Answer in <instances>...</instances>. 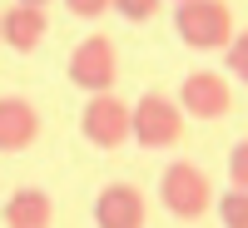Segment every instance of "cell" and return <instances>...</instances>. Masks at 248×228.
I'll use <instances>...</instances> for the list:
<instances>
[{"instance_id": "cell-1", "label": "cell", "mask_w": 248, "mask_h": 228, "mask_svg": "<svg viewBox=\"0 0 248 228\" xmlns=\"http://www.w3.org/2000/svg\"><path fill=\"white\" fill-rule=\"evenodd\" d=\"M174 35L189 50H229V40L238 35L229 0H189V5H174Z\"/></svg>"}, {"instance_id": "cell-2", "label": "cell", "mask_w": 248, "mask_h": 228, "mask_svg": "<svg viewBox=\"0 0 248 228\" xmlns=\"http://www.w3.org/2000/svg\"><path fill=\"white\" fill-rule=\"evenodd\" d=\"M159 203H164L174 218L194 223V218L209 213V203H214V183H209V174H203L199 164L174 159V164H164V174H159Z\"/></svg>"}, {"instance_id": "cell-3", "label": "cell", "mask_w": 248, "mask_h": 228, "mask_svg": "<svg viewBox=\"0 0 248 228\" xmlns=\"http://www.w3.org/2000/svg\"><path fill=\"white\" fill-rule=\"evenodd\" d=\"M79 134L94 149H119V144L134 139V105H124L114 90L90 94L85 109H79Z\"/></svg>"}, {"instance_id": "cell-4", "label": "cell", "mask_w": 248, "mask_h": 228, "mask_svg": "<svg viewBox=\"0 0 248 228\" xmlns=\"http://www.w3.org/2000/svg\"><path fill=\"white\" fill-rule=\"evenodd\" d=\"M65 75H70V85H79L85 94L114 90V79H119V50H114V40H109V35H85V40L70 50Z\"/></svg>"}, {"instance_id": "cell-5", "label": "cell", "mask_w": 248, "mask_h": 228, "mask_svg": "<svg viewBox=\"0 0 248 228\" xmlns=\"http://www.w3.org/2000/svg\"><path fill=\"white\" fill-rule=\"evenodd\" d=\"M184 119L189 114L179 109V99L159 94V90L139 94V105H134V144L139 149H174L184 139Z\"/></svg>"}, {"instance_id": "cell-6", "label": "cell", "mask_w": 248, "mask_h": 228, "mask_svg": "<svg viewBox=\"0 0 248 228\" xmlns=\"http://www.w3.org/2000/svg\"><path fill=\"white\" fill-rule=\"evenodd\" d=\"M179 109L194 114V119H223L233 109V90L218 70H194L189 79L179 85Z\"/></svg>"}, {"instance_id": "cell-7", "label": "cell", "mask_w": 248, "mask_h": 228, "mask_svg": "<svg viewBox=\"0 0 248 228\" xmlns=\"http://www.w3.org/2000/svg\"><path fill=\"white\" fill-rule=\"evenodd\" d=\"M149 203L134 183H105L94 198V228H144Z\"/></svg>"}, {"instance_id": "cell-8", "label": "cell", "mask_w": 248, "mask_h": 228, "mask_svg": "<svg viewBox=\"0 0 248 228\" xmlns=\"http://www.w3.org/2000/svg\"><path fill=\"white\" fill-rule=\"evenodd\" d=\"M40 139V109L25 94H0V154H20Z\"/></svg>"}, {"instance_id": "cell-9", "label": "cell", "mask_w": 248, "mask_h": 228, "mask_svg": "<svg viewBox=\"0 0 248 228\" xmlns=\"http://www.w3.org/2000/svg\"><path fill=\"white\" fill-rule=\"evenodd\" d=\"M45 35H50L45 5H10V10H0V40H5L15 55H35Z\"/></svg>"}, {"instance_id": "cell-10", "label": "cell", "mask_w": 248, "mask_h": 228, "mask_svg": "<svg viewBox=\"0 0 248 228\" xmlns=\"http://www.w3.org/2000/svg\"><path fill=\"white\" fill-rule=\"evenodd\" d=\"M55 198L45 189H20L5 198V228H50Z\"/></svg>"}, {"instance_id": "cell-11", "label": "cell", "mask_w": 248, "mask_h": 228, "mask_svg": "<svg viewBox=\"0 0 248 228\" xmlns=\"http://www.w3.org/2000/svg\"><path fill=\"white\" fill-rule=\"evenodd\" d=\"M218 218L223 228H248V189H229L218 198Z\"/></svg>"}, {"instance_id": "cell-12", "label": "cell", "mask_w": 248, "mask_h": 228, "mask_svg": "<svg viewBox=\"0 0 248 228\" xmlns=\"http://www.w3.org/2000/svg\"><path fill=\"white\" fill-rule=\"evenodd\" d=\"M223 70L248 85V30H238V35L229 40V50H223Z\"/></svg>"}, {"instance_id": "cell-13", "label": "cell", "mask_w": 248, "mask_h": 228, "mask_svg": "<svg viewBox=\"0 0 248 228\" xmlns=\"http://www.w3.org/2000/svg\"><path fill=\"white\" fill-rule=\"evenodd\" d=\"M164 0H114V15H124L129 25H144V20H154L159 15Z\"/></svg>"}, {"instance_id": "cell-14", "label": "cell", "mask_w": 248, "mask_h": 228, "mask_svg": "<svg viewBox=\"0 0 248 228\" xmlns=\"http://www.w3.org/2000/svg\"><path fill=\"white\" fill-rule=\"evenodd\" d=\"M229 189H248V139L229 149Z\"/></svg>"}, {"instance_id": "cell-15", "label": "cell", "mask_w": 248, "mask_h": 228, "mask_svg": "<svg viewBox=\"0 0 248 228\" xmlns=\"http://www.w3.org/2000/svg\"><path fill=\"white\" fill-rule=\"evenodd\" d=\"M65 10H70L75 20H99V15L114 10V0H65Z\"/></svg>"}, {"instance_id": "cell-16", "label": "cell", "mask_w": 248, "mask_h": 228, "mask_svg": "<svg viewBox=\"0 0 248 228\" xmlns=\"http://www.w3.org/2000/svg\"><path fill=\"white\" fill-rule=\"evenodd\" d=\"M15 5H50V0H15Z\"/></svg>"}, {"instance_id": "cell-17", "label": "cell", "mask_w": 248, "mask_h": 228, "mask_svg": "<svg viewBox=\"0 0 248 228\" xmlns=\"http://www.w3.org/2000/svg\"><path fill=\"white\" fill-rule=\"evenodd\" d=\"M174 5H189V0H174Z\"/></svg>"}, {"instance_id": "cell-18", "label": "cell", "mask_w": 248, "mask_h": 228, "mask_svg": "<svg viewBox=\"0 0 248 228\" xmlns=\"http://www.w3.org/2000/svg\"><path fill=\"white\" fill-rule=\"evenodd\" d=\"M0 45H5V40H0Z\"/></svg>"}]
</instances>
